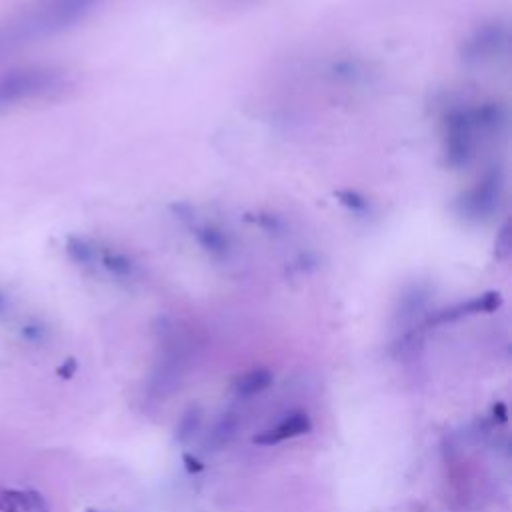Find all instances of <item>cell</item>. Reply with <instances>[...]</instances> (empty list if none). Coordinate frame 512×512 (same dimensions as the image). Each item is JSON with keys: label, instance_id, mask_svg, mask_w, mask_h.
Returning a JSON list of instances; mask_svg holds the SVG:
<instances>
[{"label": "cell", "instance_id": "obj_18", "mask_svg": "<svg viewBox=\"0 0 512 512\" xmlns=\"http://www.w3.org/2000/svg\"><path fill=\"white\" fill-rule=\"evenodd\" d=\"M2 304H4V298H2V294H0V308H2Z\"/></svg>", "mask_w": 512, "mask_h": 512}, {"label": "cell", "instance_id": "obj_6", "mask_svg": "<svg viewBox=\"0 0 512 512\" xmlns=\"http://www.w3.org/2000/svg\"><path fill=\"white\" fill-rule=\"evenodd\" d=\"M192 236L196 244L218 262H228L236 256L234 236L216 220H198L192 224Z\"/></svg>", "mask_w": 512, "mask_h": 512}, {"label": "cell", "instance_id": "obj_13", "mask_svg": "<svg viewBox=\"0 0 512 512\" xmlns=\"http://www.w3.org/2000/svg\"><path fill=\"white\" fill-rule=\"evenodd\" d=\"M234 430H236V418H234L232 414H226V416L220 420V424L214 428L212 440H214L218 446H220V444H226V442L232 438Z\"/></svg>", "mask_w": 512, "mask_h": 512}, {"label": "cell", "instance_id": "obj_20", "mask_svg": "<svg viewBox=\"0 0 512 512\" xmlns=\"http://www.w3.org/2000/svg\"><path fill=\"white\" fill-rule=\"evenodd\" d=\"M88 512H98V510H88Z\"/></svg>", "mask_w": 512, "mask_h": 512}, {"label": "cell", "instance_id": "obj_1", "mask_svg": "<svg viewBox=\"0 0 512 512\" xmlns=\"http://www.w3.org/2000/svg\"><path fill=\"white\" fill-rule=\"evenodd\" d=\"M508 130V108L496 100L460 102L442 116V152L446 166L464 170L476 162L486 142Z\"/></svg>", "mask_w": 512, "mask_h": 512}, {"label": "cell", "instance_id": "obj_11", "mask_svg": "<svg viewBox=\"0 0 512 512\" xmlns=\"http://www.w3.org/2000/svg\"><path fill=\"white\" fill-rule=\"evenodd\" d=\"M366 72H368V70L364 68V64H362L360 60H350V58H346V60H338V62L332 64V74H334L338 80L348 82V84H356V82L364 80V78H366Z\"/></svg>", "mask_w": 512, "mask_h": 512}, {"label": "cell", "instance_id": "obj_3", "mask_svg": "<svg viewBox=\"0 0 512 512\" xmlns=\"http://www.w3.org/2000/svg\"><path fill=\"white\" fill-rule=\"evenodd\" d=\"M70 84L64 70L54 66H24L0 74V110L44 100L60 94Z\"/></svg>", "mask_w": 512, "mask_h": 512}, {"label": "cell", "instance_id": "obj_16", "mask_svg": "<svg viewBox=\"0 0 512 512\" xmlns=\"http://www.w3.org/2000/svg\"><path fill=\"white\" fill-rule=\"evenodd\" d=\"M182 460H184V464H186V470L188 472H202L204 470V464L198 460V458H194V456H190V454H184L182 456Z\"/></svg>", "mask_w": 512, "mask_h": 512}, {"label": "cell", "instance_id": "obj_8", "mask_svg": "<svg viewBox=\"0 0 512 512\" xmlns=\"http://www.w3.org/2000/svg\"><path fill=\"white\" fill-rule=\"evenodd\" d=\"M310 430H312L310 416L306 412H292L276 428H270V430H264V432L256 434L252 438V442L264 444V446H272V444H278L282 440H290V438L308 434Z\"/></svg>", "mask_w": 512, "mask_h": 512}, {"label": "cell", "instance_id": "obj_10", "mask_svg": "<svg viewBox=\"0 0 512 512\" xmlns=\"http://www.w3.org/2000/svg\"><path fill=\"white\" fill-rule=\"evenodd\" d=\"M270 384H272V372L266 368H254V370L242 374L236 380L234 388H236L238 396H254V394L266 390Z\"/></svg>", "mask_w": 512, "mask_h": 512}, {"label": "cell", "instance_id": "obj_12", "mask_svg": "<svg viewBox=\"0 0 512 512\" xmlns=\"http://www.w3.org/2000/svg\"><path fill=\"white\" fill-rule=\"evenodd\" d=\"M200 420H202L200 408H198V406L188 408V412L182 416V420H180V424H178V428H176V438H178V442H188V440L194 436V432L198 430Z\"/></svg>", "mask_w": 512, "mask_h": 512}, {"label": "cell", "instance_id": "obj_17", "mask_svg": "<svg viewBox=\"0 0 512 512\" xmlns=\"http://www.w3.org/2000/svg\"><path fill=\"white\" fill-rule=\"evenodd\" d=\"M492 414H494V420H496V422H506L508 412H506V406H504L502 402H496V404H494Z\"/></svg>", "mask_w": 512, "mask_h": 512}, {"label": "cell", "instance_id": "obj_7", "mask_svg": "<svg viewBox=\"0 0 512 512\" xmlns=\"http://www.w3.org/2000/svg\"><path fill=\"white\" fill-rule=\"evenodd\" d=\"M502 304V296L498 292H486L482 296H476L472 300H466V302H458L454 306H448V308H442L438 310L436 314H432L428 318V324L430 326H438V324H446V322H456L464 316H470V314H478V312H494L498 306Z\"/></svg>", "mask_w": 512, "mask_h": 512}, {"label": "cell", "instance_id": "obj_19", "mask_svg": "<svg viewBox=\"0 0 512 512\" xmlns=\"http://www.w3.org/2000/svg\"><path fill=\"white\" fill-rule=\"evenodd\" d=\"M38 512H48V508L46 510H38Z\"/></svg>", "mask_w": 512, "mask_h": 512}, {"label": "cell", "instance_id": "obj_9", "mask_svg": "<svg viewBox=\"0 0 512 512\" xmlns=\"http://www.w3.org/2000/svg\"><path fill=\"white\" fill-rule=\"evenodd\" d=\"M46 510V500L36 490L4 488L0 490V512H38Z\"/></svg>", "mask_w": 512, "mask_h": 512}, {"label": "cell", "instance_id": "obj_4", "mask_svg": "<svg viewBox=\"0 0 512 512\" xmlns=\"http://www.w3.org/2000/svg\"><path fill=\"white\" fill-rule=\"evenodd\" d=\"M506 196V170L502 166L486 168L454 200V214L472 226L490 222Z\"/></svg>", "mask_w": 512, "mask_h": 512}, {"label": "cell", "instance_id": "obj_14", "mask_svg": "<svg viewBox=\"0 0 512 512\" xmlns=\"http://www.w3.org/2000/svg\"><path fill=\"white\" fill-rule=\"evenodd\" d=\"M340 202L344 204V206H348L352 212H356V214H360V212H366L368 210V202L364 200V198H358L354 192H344V194H340Z\"/></svg>", "mask_w": 512, "mask_h": 512}, {"label": "cell", "instance_id": "obj_5", "mask_svg": "<svg viewBox=\"0 0 512 512\" xmlns=\"http://www.w3.org/2000/svg\"><path fill=\"white\" fill-rule=\"evenodd\" d=\"M510 46V28L492 18L478 24L460 44V58L466 66H488L504 58Z\"/></svg>", "mask_w": 512, "mask_h": 512}, {"label": "cell", "instance_id": "obj_15", "mask_svg": "<svg viewBox=\"0 0 512 512\" xmlns=\"http://www.w3.org/2000/svg\"><path fill=\"white\" fill-rule=\"evenodd\" d=\"M76 360L74 358H66L58 368H56V374L62 378V380H70L74 374H76Z\"/></svg>", "mask_w": 512, "mask_h": 512}, {"label": "cell", "instance_id": "obj_2", "mask_svg": "<svg viewBox=\"0 0 512 512\" xmlns=\"http://www.w3.org/2000/svg\"><path fill=\"white\" fill-rule=\"evenodd\" d=\"M106 0H56L18 22L0 28V50L28 42L32 38L66 30L90 16Z\"/></svg>", "mask_w": 512, "mask_h": 512}]
</instances>
